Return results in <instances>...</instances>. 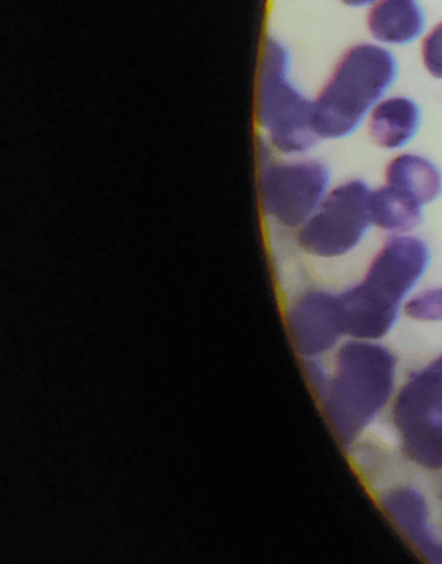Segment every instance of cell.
<instances>
[{
	"label": "cell",
	"mask_w": 442,
	"mask_h": 564,
	"mask_svg": "<svg viewBox=\"0 0 442 564\" xmlns=\"http://www.w3.org/2000/svg\"><path fill=\"white\" fill-rule=\"evenodd\" d=\"M431 251L423 240L395 235L375 256L362 282L341 292L346 337L379 343L398 323L405 299L425 276Z\"/></svg>",
	"instance_id": "1"
},
{
	"label": "cell",
	"mask_w": 442,
	"mask_h": 564,
	"mask_svg": "<svg viewBox=\"0 0 442 564\" xmlns=\"http://www.w3.org/2000/svg\"><path fill=\"white\" fill-rule=\"evenodd\" d=\"M396 377L398 359L382 344L349 338L335 350L334 368L319 399L346 447L355 445L392 401Z\"/></svg>",
	"instance_id": "2"
},
{
	"label": "cell",
	"mask_w": 442,
	"mask_h": 564,
	"mask_svg": "<svg viewBox=\"0 0 442 564\" xmlns=\"http://www.w3.org/2000/svg\"><path fill=\"white\" fill-rule=\"evenodd\" d=\"M398 78L391 51L375 44L347 48L315 97V130L320 140L355 135Z\"/></svg>",
	"instance_id": "3"
},
{
	"label": "cell",
	"mask_w": 442,
	"mask_h": 564,
	"mask_svg": "<svg viewBox=\"0 0 442 564\" xmlns=\"http://www.w3.org/2000/svg\"><path fill=\"white\" fill-rule=\"evenodd\" d=\"M256 121L263 142L283 158L308 155L322 143L315 130V99L295 85L291 52L276 36L265 42Z\"/></svg>",
	"instance_id": "4"
},
{
	"label": "cell",
	"mask_w": 442,
	"mask_h": 564,
	"mask_svg": "<svg viewBox=\"0 0 442 564\" xmlns=\"http://www.w3.org/2000/svg\"><path fill=\"white\" fill-rule=\"evenodd\" d=\"M332 191L327 163L299 155L282 161L265 158L259 173V203L279 227L299 231L319 212Z\"/></svg>",
	"instance_id": "5"
},
{
	"label": "cell",
	"mask_w": 442,
	"mask_h": 564,
	"mask_svg": "<svg viewBox=\"0 0 442 564\" xmlns=\"http://www.w3.org/2000/svg\"><path fill=\"white\" fill-rule=\"evenodd\" d=\"M392 425L408 462L442 471V362L417 371L396 393Z\"/></svg>",
	"instance_id": "6"
},
{
	"label": "cell",
	"mask_w": 442,
	"mask_h": 564,
	"mask_svg": "<svg viewBox=\"0 0 442 564\" xmlns=\"http://www.w3.org/2000/svg\"><path fill=\"white\" fill-rule=\"evenodd\" d=\"M371 188L363 180H349L332 188L319 212L295 240L301 251L316 259H339L355 252L374 227Z\"/></svg>",
	"instance_id": "7"
},
{
	"label": "cell",
	"mask_w": 442,
	"mask_h": 564,
	"mask_svg": "<svg viewBox=\"0 0 442 564\" xmlns=\"http://www.w3.org/2000/svg\"><path fill=\"white\" fill-rule=\"evenodd\" d=\"M289 335L295 350L304 361L322 359L325 354L339 349L346 337L339 294L310 291L289 304L285 313Z\"/></svg>",
	"instance_id": "8"
},
{
	"label": "cell",
	"mask_w": 442,
	"mask_h": 564,
	"mask_svg": "<svg viewBox=\"0 0 442 564\" xmlns=\"http://www.w3.org/2000/svg\"><path fill=\"white\" fill-rule=\"evenodd\" d=\"M380 505L429 564H442V541L434 536L429 505L417 487L402 485L387 490Z\"/></svg>",
	"instance_id": "9"
},
{
	"label": "cell",
	"mask_w": 442,
	"mask_h": 564,
	"mask_svg": "<svg viewBox=\"0 0 442 564\" xmlns=\"http://www.w3.org/2000/svg\"><path fill=\"white\" fill-rule=\"evenodd\" d=\"M422 127L419 104L408 97L380 100L368 116L371 140L387 151L407 148Z\"/></svg>",
	"instance_id": "10"
},
{
	"label": "cell",
	"mask_w": 442,
	"mask_h": 564,
	"mask_svg": "<svg viewBox=\"0 0 442 564\" xmlns=\"http://www.w3.org/2000/svg\"><path fill=\"white\" fill-rule=\"evenodd\" d=\"M368 30L380 44L407 45L425 30V17L417 0H377L368 11Z\"/></svg>",
	"instance_id": "11"
},
{
	"label": "cell",
	"mask_w": 442,
	"mask_h": 564,
	"mask_svg": "<svg viewBox=\"0 0 442 564\" xmlns=\"http://www.w3.org/2000/svg\"><path fill=\"white\" fill-rule=\"evenodd\" d=\"M387 185L407 192L422 206L434 203L442 194V173L432 161L417 154H402L387 166Z\"/></svg>",
	"instance_id": "12"
},
{
	"label": "cell",
	"mask_w": 442,
	"mask_h": 564,
	"mask_svg": "<svg viewBox=\"0 0 442 564\" xmlns=\"http://www.w3.org/2000/svg\"><path fill=\"white\" fill-rule=\"evenodd\" d=\"M423 206L407 192L386 185L371 191L370 215L374 227L392 235H405L419 227Z\"/></svg>",
	"instance_id": "13"
},
{
	"label": "cell",
	"mask_w": 442,
	"mask_h": 564,
	"mask_svg": "<svg viewBox=\"0 0 442 564\" xmlns=\"http://www.w3.org/2000/svg\"><path fill=\"white\" fill-rule=\"evenodd\" d=\"M405 311L417 322H442V286L414 295L405 304Z\"/></svg>",
	"instance_id": "14"
},
{
	"label": "cell",
	"mask_w": 442,
	"mask_h": 564,
	"mask_svg": "<svg viewBox=\"0 0 442 564\" xmlns=\"http://www.w3.org/2000/svg\"><path fill=\"white\" fill-rule=\"evenodd\" d=\"M422 59L427 72L442 80V23L425 36L422 44Z\"/></svg>",
	"instance_id": "15"
},
{
	"label": "cell",
	"mask_w": 442,
	"mask_h": 564,
	"mask_svg": "<svg viewBox=\"0 0 442 564\" xmlns=\"http://www.w3.org/2000/svg\"><path fill=\"white\" fill-rule=\"evenodd\" d=\"M347 8H367V6H374L377 0H341Z\"/></svg>",
	"instance_id": "16"
},
{
	"label": "cell",
	"mask_w": 442,
	"mask_h": 564,
	"mask_svg": "<svg viewBox=\"0 0 442 564\" xmlns=\"http://www.w3.org/2000/svg\"><path fill=\"white\" fill-rule=\"evenodd\" d=\"M439 361H441V362H442V356H441V358H439Z\"/></svg>",
	"instance_id": "17"
}]
</instances>
